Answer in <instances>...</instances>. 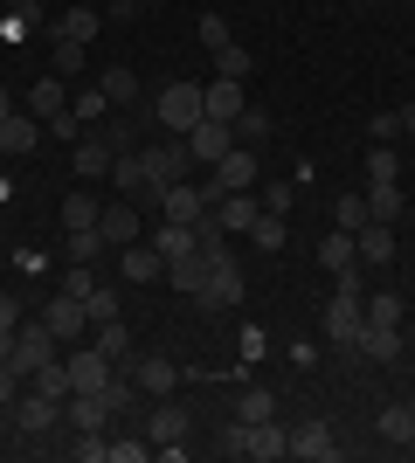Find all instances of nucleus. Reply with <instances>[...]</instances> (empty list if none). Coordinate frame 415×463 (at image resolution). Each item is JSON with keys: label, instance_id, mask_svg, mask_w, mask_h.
Returning <instances> with one entry per match:
<instances>
[{"label": "nucleus", "instance_id": "9", "mask_svg": "<svg viewBox=\"0 0 415 463\" xmlns=\"http://www.w3.org/2000/svg\"><path fill=\"white\" fill-rule=\"evenodd\" d=\"M125 373L138 381V394H146V402H166V394L180 387V367L166 360V353H138V360H132Z\"/></svg>", "mask_w": 415, "mask_h": 463}, {"label": "nucleus", "instance_id": "32", "mask_svg": "<svg viewBox=\"0 0 415 463\" xmlns=\"http://www.w3.org/2000/svg\"><path fill=\"white\" fill-rule=\"evenodd\" d=\"M318 263H325V270H354V263H360V256H354V235H346V229H333V235H325V242H318Z\"/></svg>", "mask_w": 415, "mask_h": 463}, {"label": "nucleus", "instance_id": "51", "mask_svg": "<svg viewBox=\"0 0 415 463\" xmlns=\"http://www.w3.org/2000/svg\"><path fill=\"white\" fill-rule=\"evenodd\" d=\"M70 457H77V463H111V443H104V436H77Z\"/></svg>", "mask_w": 415, "mask_h": 463}, {"label": "nucleus", "instance_id": "8", "mask_svg": "<svg viewBox=\"0 0 415 463\" xmlns=\"http://www.w3.org/2000/svg\"><path fill=\"white\" fill-rule=\"evenodd\" d=\"M201 305H208V311H236L242 305V263H236V256H215V263H208Z\"/></svg>", "mask_w": 415, "mask_h": 463}, {"label": "nucleus", "instance_id": "27", "mask_svg": "<svg viewBox=\"0 0 415 463\" xmlns=\"http://www.w3.org/2000/svg\"><path fill=\"white\" fill-rule=\"evenodd\" d=\"M49 70H56L62 83H70V77H83V70H90V42H70V35H56V49H49Z\"/></svg>", "mask_w": 415, "mask_h": 463}, {"label": "nucleus", "instance_id": "14", "mask_svg": "<svg viewBox=\"0 0 415 463\" xmlns=\"http://www.w3.org/2000/svg\"><path fill=\"white\" fill-rule=\"evenodd\" d=\"M111 159H118V153H111V138L83 132L77 146H70V174H77V180H111Z\"/></svg>", "mask_w": 415, "mask_h": 463}, {"label": "nucleus", "instance_id": "21", "mask_svg": "<svg viewBox=\"0 0 415 463\" xmlns=\"http://www.w3.org/2000/svg\"><path fill=\"white\" fill-rule=\"evenodd\" d=\"M201 111L208 118H222V125H236L250 104H242V83L236 77H215V83H201Z\"/></svg>", "mask_w": 415, "mask_h": 463}, {"label": "nucleus", "instance_id": "60", "mask_svg": "<svg viewBox=\"0 0 415 463\" xmlns=\"http://www.w3.org/2000/svg\"><path fill=\"white\" fill-rule=\"evenodd\" d=\"M111 7H118V14H138V7H146V0H111Z\"/></svg>", "mask_w": 415, "mask_h": 463}, {"label": "nucleus", "instance_id": "24", "mask_svg": "<svg viewBox=\"0 0 415 463\" xmlns=\"http://www.w3.org/2000/svg\"><path fill=\"white\" fill-rule=\"evenodd\" d=\"M401 208H409L401 180H367V222H401Z\"/></svg>", "mask_w": 415, "mask_h": 463}, {"label": "nucleus", "instance_id": "3", "mask_svg": "<svg viewBox=\"0 0 415 463\" xmlns=\"http://www.w3.org/2000/svg\"><path fill=\"white\" fill-rule=\"evenodd\" d=\"M7 422H14V436H62V402H49V394H35V387H21L14 408H7Z\"/></svg>", "mask_w": 415, "mask_h": 463}, {"label": "nucleus", "instance_id": "31", "mask_svg": "<svg viewBox=\"0 0 415 463\" xmlns=\"http://www.w3.org/2000/svg\"><path fill=\"white\" fill-rule=\"evenodd\" d=\"M381 443H409L415 436V402H395V408H381Z\"/></svg>", "mask_w": 415, "mask_h": 463}, {"label": "nucleus", "instance_id": "48", "mask_svg": "<svg viewBox=\"0 0 415 463\" xmlns=\"http://www.w3.org/2000/svg\"><path fill=\"white\" fill-rule=\"evenodd\" d=\"M297 201V180H263V214H291Z\"/></svg>", "mask_w": 415, "mask_h": 463}, {"label": "nucleus", "instance_id": "1", "mask_svg": "<svg viewBox=\"0 0 415 463\" xmlns=\"http://www.w3.org/2000/svg\"><path fill=\"white\" fill-rule=\"evenodd\" d=\"M257 146H229V153L215 159V166H208V180H201V187H208V208H215L222 194H257Z\"/></svg>", "mask_w": 415, "mask_h": 463}, {"label": "nucleus", "instance_id": "2", "mask_svg": "<svg viewBox=\"0 0 415 463\" xmlns=\"http://www.w3.org/2000/svg\"><path fill=\"white\" fill-rule=\"evenodd\" d=\"M153 118H159V125H166L174 138H187V132L201 125V118H208V111H201V83H194V77L166 83V90L153 97Z\"/></svg>", "mask_w": 415, "mask_h": 463}, {"label": "nucleus", "instance_id": "20", "mask_svg": "<svg viewBox=\"0 0 415 463\" xmlns=\"http://www.w3.org/2000/svg\"><path fill=\"white\" fill-rule=\"evenodd\" d=\"M257 214H263L257 194H222V201H215V229L222 235H250V229H257Z\"/></svg>", "mask_w": 415, "mask_h": 463}, {"label": "nucleus", "instance_id": "50", "mask_svg": "<svg viewBox=\"0 0 415 463\" xmlns=\"http://www.w3.org/2000/svg\"><path fill=\"white\" fill-rule=\"evenodd\" d=\"M42 125H49V132H56V138H62V146H77V138H83V132H90V125H83V118H77V111H56V118H42Z\"/></svg>", "mask_w": 415, "mask_h": 463}, {"label": "nucleus", "instance_id": "38", "mask_svg": "<svg viewBox=\"0 0 415 463\" xmlns=\"http://www.w3.org/2000/svg\"><path fill=\"white\" fill-rule=\"evenodd\" d=\"M333 229H346V235L367 229V194H339L333 201Z\"/></svg>", "mask_w": 415, "mask_h": 463}, {"label": "nucleus", "instance_id": "35", "mask_svg": "<svg viewBox=\"0 0 415 463\" xmlns=\"http://www.w3.org/2000/svg\"><path fill=\"white\" fill-rule=\"evenodd\" d=\"M28 387H35V394H49V402H70V394H77V387H70V367H62V360H49L42 373H28Z\"/></svg>", "mask_w": 415, "mask_h": 463}, {"label": "nucleus", "instance_id": "56", "mask_svg": "<svg viewBox=\"0 0 415 463\" xmlns=\"http://www.w3.org/2000/svg\"><path fill=\"white\" fill-rule=\"evenodd\" d=\"M21 387H28V381H21L14 367H0V408H14V394H21Z\"/></svg>", "mask_w": 415, "mask_h": 463}, {"label": "nucleus", "instance_id": "41", "mask_svg": "<svg viewBox=\"0 0 415 463\" xmlns=\"http://www.w3.org/2000/svg\"><path fill=\"white\" fill-rule=\"evenodd\" d=\"M62 250H70V263H98V256L111 250V242H104L98 229H70V242H62Z\"/></svg>", "mask_w": 415, "mask_h": 463}, {"label": "nucleus", "instance_id": "43", "mask_svg": "<svg viewBox=\"0 0 415 463\" xmlns=\"http://www.w3.org/2000/svg\"><path fill=\"white\" fill-rule=\"evenodd\" d=\"M229 132H236V146H263V138H270L277 125H270V111H242L236 125H229Z\"/></svg>", "mask_w": 415, "mask_h": 463}, {"label": "nucleus", "instance_id": "22", "mask_svg": "<svg viewBox=\"0 0 415 463\" xmlns=\"http://www.w3.org/2000/svg\"><path fill=\"white\" fill-rule=\"evenodd\" d=\"M118 270L132 277V284H166V256H159L153 242H125V250H118Z\"/></svg>", "mask_w": 415, "mask_h": 463}, {"label": "nucleus", "instance_id": "47", "mask_svg": "<svg viewBox=\"0 0 415 463\" xmlns=\"http://www.w3.org/2000/svg\"><path fill=\"white\" fill-rule=\"evenodd\" d=\"M70 111H77L83 125H98V118L111 111V97H104V83H90V90H83V97H70Z\"/></svg>", "mask_w": 415, "mask_h": 463}, {"label": "nucleus", "instance_id": "33", "mask_svg": "<svg viewBox=\"0 0 415 463\" xmlns=\"http://www.w3.org/2000/svg\"><path fill=\"white\" fill-rule=\"evenodd\" d=\"M111 180H118L125 201H138V194H146V159H138V153H118V159H111Z\"/></svg>", "mask_w": 415, "mask_h": 463}, {"label": "nucleus", "instance_id": "18", "mask_svg": "<svg viewBox=\"0 0 415 463\" xmlns=\"http://www.w3.org/2000/svg\"><path fill=\"white\" fill-rule=\"evenodd\" d=\"M291 457H297V463H333V457H339V436H333L325 422H297V429H291Z\"/></svg>", "mask_w": 415, "mask_h": 463}, {"label": "nucleus", "instance_id": "10", "mask_svg": "<svg viewBox=\"0 0 415 463\" xmlns=\"http://www.w3.org/2000/svg\"><path fill=\"white\" fill-rule=\"evenodd\" d=\"M187 429H194V415L166 394V402H153V415H146V443H153V449H174V443H187Z\"/></svg>", "mask_w": 415, "mask_h": 463}, {"label": "nucleus", "instance_id": "53", "mask_svg": "<svg viewBox=\"0 0 415 463\" xmlns=\"http://www.w3.org/2000/svg\"><path fill=\"white\" fill-rule=\"evenodd\" d=\"M28 28H35V7H14V14H7V28H0V35H7V42H21V35H28Z\"/></svg>", "mask_w": 415, "mask_h": 463}, {"label": "nucleus", "instance_id": "42", "mask_svg": "<svg viewBox=\"0 0 415 463\" xmlns=\"http://www.w3.org/2000/svg\"><path fill=\"white\" fill-rule=\"evenodd\" d=\"M104 402H111V415H132V408L146 402V394H138V381H132V373H111V387H104Z\"/></svg>", "mask_w": 415, "mask_h": 463}, {"label": "nucleus", "instance_id": "44", "mask_svg": "<svg viewBox=\"0 0 415 463\" xmlns=\"http://www.w3.org/2000/svg\"><path fill=\"white\" fill-rule=\"evenodd\" d=\"M284 235H291V229H284V214H257V229H250V242H257L263 256H277V250H284Z\"/></svg>", "mask_w": 415, "mask_h": 463}, {"label": "nucleus", "instance_id": "37", "mask_svg": "<svg viewBox=\"0 0 415 463\" xmlns=\"http://www.w3.org/2000/svg\"><path fill=\"white\" fill-rule=\"evenodd\" d=\"M360 311H367V326H401V311H409V305H401L395 290H374V298H360Z\"/></svg>", "mask_w": 415, "mask_h": 463}, {"label": "nucleus", "instance_id": "15", "mask_svg": "<svg viewBox=\"0 0 415 463\" xmlns=\"http://www.w3.org/2000/svg\"><path fill=\"white\" fill-rule=\"evenodd\" d=\"M242 457H250V463L291 457V429H277V422H242Z\"/></svg>", "mask_w": 415, "mask_h": 463}, {"label": "nucleus", "instance_id": "49", "mask_svg": "<svg viewBox=\"0 0 415 463\" xmlns=\"http://www.w3.org/2000/svg\"><path fill=\"white\" fill-rule=\"evenodd\" d=\"M104 97H111V104H132V97H138V77L125 70V62H118V70H104Z\"/></svg>", "mask_w": 415, "mask_h": 463}, {"label": "nucleus", "instance_id": "63", "mask_svg": "<svg viewBox=\"0 0 415 463\" xmlns=\"http://www.w3.org/2000/svg\"><path fill=\"white\" fill-rule=\"evenodd\" d=\"M367 7H381V0H367Z\"/></svg>", "mask_w": 415, "mask_h": 463}, {"label": "nucleus", "instance_id": "52", "mask_svg": "<svg viewBox=\"0 0 415 463\" xmlns=\"http://www.w3.org/2000/svg\"><path fill=\"white\" fill-rule=\"evenodd\" d=\"M90 284H98V270H90V263H70V277H62V290H70V298H90Z\"/></svg>", "mask_w": 415, "mask_h": 463}, {"label": "nucleus", "instance_id": "19", "mask_svg": "<svg viewBox=\"0 0 415 463\" xmlns=\"http://www.w3.org/2000/svg\"><path fill=\"white\" fill-rule=\"evenodd\" d=\"M354 256H360V270H388V263H395V229H388V222H367V229L354 235Z\"/></svg>", "mask_w": 415, "mask_h": 463}, {"label": "nucleus", "instance_id": "54", "mask_svg": "<svg viewBox=\"0 0 415 463\" xmlns=\"http://www.w3.org/2000/svg\"><path fill=\"white\" fill-rule=\"evenodd\" d=\"M201 42H208V49H222V42H229V21H222V14H201Z\"/></svg>", "mask_w": 415, "mask_h": 463}, {"label": "nucleus", "instance_id": "58", "mask_svg": "<svg viewBox=\"0 0 415 463\" xmlns=\"http://www.w3.org/2000/svg\"><path fill=\"white\" fill-rule=\"evenodd\" d=\"M7 353H14V332L0 326V367H7Z\"/></svg>", "mask_w": 415, "mask_h": 463}, {"label": "nucleus", "instance_id": "23", "mask_svg": "<svg viewBox=\"0 0 415 463\" xmlns=\"http://www.w3.org/2000/svg\"><path fill=\"white\" fill-rule=\"evenodd\" d=\"M98 235L111 242V250H125V242H138V208L132 201H111V208L98 214Z\"/></svg>", "mask_w": 415, "mask_h": 463}, {"label": "nucleus", "instance_id": "39", "mask_svg": "<svg viewBox=\"0 0 415 463\" xmlns=\"http://www.w3.org/2000/svg\"><path fill=\"white\" fill-rule=\"evenodd\" d=\"M277 402H270V387H242L236 394V422H270Z\"/></svg>", "mask_w": 415, "mask_h": 463}, {"label": "nucleus", "instance_id": "7", "mask_svg": "<svg viewBox=\"0 0 415 463\" xmlns=\"http://www.w3.org/2000/svg\"><path fill=\"white\" fill-rule=\"evenodd\" d=\"M208 187H201V180H174V187L159 194V222H187V229H201V222H208Z\"/></svg>", "mask_w": 415, "mask_h": 463}, {"label": "nucleus", "instance_id": "16", "mask_svg": "<svg viewBox=\"0 0 415 463\" xmlns=\"http://www.w3.org/2000/svg\"><path fill=\"white\" fill-rule=\"evenodd\" d=\"M229 146H236V132H229L222 118H201L194 132H187V159H194V166H215V159L229 153Z\"/></svg>", "mask_w": 415, "mask_h": 463}, {"label": "nucleus", "instance_id": "36", "mask_svg": "<svg viewBox=\"0 0 415 463\" xmlns=\"http://www.w3.org/2000/svg\"><path fill=\"white\" fill-rule=\"evenodd\" d=\"M56 35H70V42H98V7H62Z\"/></svg>", "mask_w": 415, "mask_h": 463}, {"label": "nucleus", "instance_id": "40", "mask_svg": "<svg viewBox=\"0 0 415 463\" xmlns=\"http://www.w3.org/2000/svg\"><path fill=\"white\" fill-rule=\"evenodd\" d=\"M98 214H104V208H98V201H90V194L77 187L70 201H62V229H98Z\"/></svg>", "mask_w": 415, "mask_h": 463}, {"label": "nucleus", "instance_id": "59", "mask_svg": "<svg viewBox=\"0 0 415 463\" xmlns=\"http://www.w3.org/2000/svg\"><path fill=\"white\" fill-rule=\"evenodd\" d=\"M7 111H14V90H7V83H0V118H7Z\"/></svg>", "mask_w": 415, "mask_h": 463}, {"label": "nucleus", "instance_id": "6", "mask_svg": "<svg viewBox=\"0 0 415 463\" xmlns=\"http://www.w3.org/2000/svg\"><path fill=\"white\" fill-rule=\"evenodd\" d=\"M360 326H367L360 298H354V290H333V305L318 311V332H325L333 346H360Z\"/></svg>", "mask_w": 415, "mask_h": 463}, {"label": "nucleus", "instance_id": "62", "mask_svg": "<svg viewBox=\"0 0 415 463\" xmlns=\"http://www.w3.org/2000/svg\"><path fill=\"white\" fill-rule=\"evenodd\" d=\"M401 449H409V457H415V436H409V443H401Z\"/></svg>", "mask_w": 415, "mask_h": 463}, {"label": "nucleus", "instance_id": "25", "mask_svg": "<svg viewBox=\"0 0 415 463\" xmlns=\"http://www.w3.org/2000/svg\"><path fill=\"white\" fill-rule=\"evenodd\" d=\"M35 118H28V111H7V118H0V153H7V159H21V153H35Z\"/></svg>", "mask_w": 415, "mask_h": 463}, {"label": "nucleus", "instance_id": "13", "mask_svg": "<svg viewBox=\"0 0 415 463\" xmlns=\"http://www.w3.org/2000/svg\"><path fill=\"white\" fill-rule=\"evenodd\" d=\"M104 422H111V402H104V394H70V402H62V429H70V436H104Z\"/></svg>", "mask_w": 415, "mask_h": 463}, {"label": "nucleus", "instance_id": "30", "mask_svg": "<svg viewBox=\"0 0 415 463\" xmlns=\"http://www.w3.org/2000/svg\"><path fill=\"white\" fill-rule=\"evenodd\" d=\"M153 250L166 256V263H174V256H194V229H187V222H159V229H153Z\"/></svg>", "mask_w": 415, "mask_h": 463}, {"label": "nucleus", "instance_id": "46", "mask_svg": "<svg viewBox=\"0 0 415 463\" xmlns=\"http://www.w3.org/2000/svg\"><path fill=\"white\" fill-rule=\"evenodd\" d=\"M83 311H90V326H104V318H118V290H111V284H90Z\"/></svg>", "mask_w": 415, "mask_h": 463}, {"label": "nucleus", "instance_id": "17", "mask_svg": "<svg viewBox=\"0 0 415 463\" xmlns=\"http://www.w3.org/2000/svg\"><path fill=\"white\" fill-rule=\"evenodd\" d=\"M90 346L104 353V360H111V367H132L138 360V346H132V326H125V318H104V326H90Z\"/></svg>", "mask_w": 415, "mask_h": 463}, {"label": "nucleus", "instance_id": "57", "mask_svg": "<svg viewBox=\"0 0 415 463\" xmlns=\"http://www.w3.org/2000/svg\"><path fill=\"white\" fill-rule=\"evenodd\" d=\"M0 326H7V332L21 326V305H14V298H0Z\"/></svg>", "mask_w": 415, "mask_h": 463}, {"label": "nucleus", "instance_id": "11", "mask_svg": "<svg viewBox=\"0 0 415 463\" xmlns=\"http://www.w3.org/2000/svg\"><path fill=\"white\" fill-rule=\"evenodd\" d=\"M62 367H70V387H83V394H104L111 373H118L98 346H70V353H62Z\"/></svg>", "mask_w": 415, "mask_h": 463}, {"label": "nucleus", "instance_id": "61", "mask_svg": "<svg viewBox=\"0 0 415 463\" xmlns=\"http://www.w3.org/2000/svg\"><path fill=\"white\" fill-rule=\"evenodd\" d=\"M401 132H415V104H401Z\"/></svg>", "mask_w": 415, "mask_h": 463}, {"label": "nucleus", "instance_id": "4", "mask_svg": "<svg viewBox=\"0 0 415 463\" xmlns=\"http://www.w3.org/2000/svg\"><path fill=\"white\" fill-rule=\"evenodd\" d=\"M138 159H146V194H153V201H159L166 187H174V180H187V166H194V159H187V138H166V146H146Z\"/></svg>", "mask_w": 415, "mask_h": 463}, {"label": "nucleus", "instance_id": "28", "mask_svg": "<svg viewBox=\"0 0 415 463\" xmlns=\"http://www.w3.org/2000/svg\"><path fill=\"white\" fill-rule=\"evenodd\" d=\"M166 284L174 290H187V298H201V284H208V256H174V263H166Z\"/></svg>", "mask_w": 415, "mask_h": 463}, {"label": "nucleus", "instance_id": "12", "mask_svg": "<svg viewBox=\"0 0 415 463\" xmlns=\"http://www.w3.org/2000/svg\"><path fill=\"white\" fill-rule=\"evenodd\" d=\"M42 326L56 332L62 346H70V339H83V332H90V311H83V298H70V290H56V298H49V305H42Z\"/></svg>", "mask_w": 415, "mask_h": 463}, {"label": "nucleus", "instance_id": "45", "mask_svg": "<svg viewBox=\"0 0 415 463\" xmlns=\"http://www.w3.org/2000/svg\"><path fill=\"white\" fill-rule=\"evenodd\" d=\"M367 180H401V153L395 146H367Z\"/></svg>", "mask_w": 415, "mask_h": 463}, {"label": "nucleus", "instance_id": "55", "mask_svg": "<svg viewBox=\"0 0 415 463\" xmlns=\"http://www.w3.org/2000/svg\"><path fill=\"white\" fill-rule=\"evenodd\" d=\"M395 132H401V111H374V146H388Z\"/></svg>", "mask_w": 415, "mask_h": 463}, {"label": "nucleus", "instance_id": "5", "mask_svg": "<svg viewBox=\"0 0 415 463\" xmlns=\"http://www.w3.org/2000/svg\"><path fill=\"white\" fill-rule=\"evenodd\" d=\"M49 360H62V339H56V332H49V326H28V332H21L14 326V353H7V367L28 381V373H42Z\"/></svg>", "mask_w": 415, "mask_h": 463}, {"label": "nucleus", "instance_id": "34", "mask_svg": "<svg viewBox=\"0 0 415 463\" xmlns=\"http://www.w3.org/2000/svg\"><path fill=\"white\" fill-rule=\"evenodd\" d=\"M208 56H215V77H236V83L257 70V56H250L242 42H222V49H208Z\"/></svg>", "mask_w": 415, "mask_h": 463}, {"label": "nucleus", "instance_id": "26", "mask_svg": "<svg viewBox=\"0 0 415 463\" xmlns=\"http://www.w3.org/2000/svg\"><path fill=\"white\" fill-rule=\"evenodd\" d=\"M360 353L381 360V367H395L401 360V326H360Z\"/></svg>", "mask_w": 415, "mask_h": 463}, {"label": "nucleus", "instance_id": "29", "mask_svg": "<svg viewBox=\"0 0 415 463\" xmlns=\"http://www.w3.org/2000/svg\"><path fill=\"white\" fill-rule=\"evenodd\" d=\"M28 111H42V118L70 111V90H62V77H56V70H49V77H35V90H28Z\"/></svg>", "mask_w": 415, "mask_h": 463}]
</instances>
